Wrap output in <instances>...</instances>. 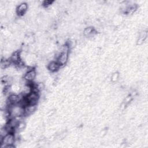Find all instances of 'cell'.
Instances as JSON below:
<instances>
[{
  "instance_id": "10",
  "label": "cell",
  "mask_w": 148,
  "mask_h": 148,
  "mask_svg": "<svg viewBox=\"0 0 148 148\" xmlns=\"http://www.w3.org/2000/svg\"><path fill=\"white\" fill-rule=\"evenodd\" d=\"M25 126H26L25 123L23 120H21V121H19V123H18V124H17V125L16 128L15 132H18L23 131L25 129Z\"/></svg>"
},
{
  "instance_id": "2",
  "label": "cell",
  "mask_w": 148,
  "mask_h": 148,
  "mask_svg": "<svg viewBox=\"0 0 148 148\" xmlns=\"http://www.w3.org/2000/svg\"><path fill=\"white\" fill-rule=\"evenodd\" d=\"M36 70L32 68L29 67V69L27 72H26L23 76V79L27 83H32L34 82L35 79H36V77L37 76Z\"/></svg>"
},
{
  "instance_id": "7",
  "label": "cell",
  "mask_w": 148,
  "mask_h": 148,
  "mask_svg": "<svg viewBox=\"0 0 148 148\" xmlns=\"http://www.w3.org/2000/svg\"><path fill=\"white\" fill-rule=\"evenodd\" d=\"M36 109V105H28L24 108V116H28L32 114Z\"/></svg>"
},
{
  "instance_id": "1",
  "label": "cell",
  "mask_w": 148,
  "mask_h": 148,
  "mask_svg": "<svg viewBox=\"0 0 148 148\" xmlns=\"http://www.w3.org/2000/svg\"><path fill=\"white\" fill-rule=\"evenodd\" d=\"M0 143L1 148H13L16 138L14 133H9L3 137H0Z\"/></svg>"
},
{
  "instance_id": "5",
  "label": "cell",
  "mask_w": 148,
  "mask_h": 148,
  "mask_svg": "<svg viewBox=\"0 0 148 148\" xmlns=\"http://www.w3.org/2000/svg\"><path fill=\"white\" fill-rule=\"evenodd\" d=\"M61 66L60 65V64L56 60H52L50 61L47 64V69L48 70L51 72H56L58 69H60V67Z\"/></svg>"
},
{
  "instance_id": "9",
  "label": "cell",
  "mask_w": 148,
  "mask_h": 148,
  "mask_svg": "<svg viewBox=\"0 0 148 148\" xmlns=\"http://www.w3.org/2000/svg\"><path fill=\"white\" fill-rule=\"evenodd\" d=\"M147 36V32L146 31H142L138 36V40H137V43L138 45H141L142 44L145 40L146 39Z\"/></svg>"
},
{
  "instance_id": "6",
  "label": "cell",
  "mask_w": 148,
  "mask_h": 148,
  "mask_svg": "<svg viewBox=\"0 0 148 148\" xmlns=\"http://www.w3.org/2000/svg\"><path fill=\"white\" fill-rule=\"evenodd\" d=\"M96 34V31L94 28L91 26L87 27L85 28L83 30V35L87 38H91L94 36Z\"/></svg>"
},
{
  "instance_id": "11",
  "label": "cell",
  "mask_w": 148,
  "mask_h": 148,
  "mask_svg": "<svg viewBox=\"0 0 148 148\" xmlns=\"http://www.w3.org/2000/svg\"><path fill=\"white\" fill-rule=\"evenodd\" d=\"M119 79V73L117 72H115L113 73L110 77V80L112 82L115 83L117 82Z\"/></svg>"
},
{
  "instance_id": "12",
  "label": "cell",
  "mask_w": 148,
  "mask_h": 148,
  "mask_svg": "<svg viewBox=\"0 0 148 148\" xmlns=\"http://www.w3.org/2000/svg\"><path fill=\"white\" fill-rule=\"evenodd\" d=\"M54 1H48V0H46V1H43L42 2V5L45 7V8H47L49 6H50L51 5H52Z\"/></svg>"
},
{
  "instance_id": "8",
  "label": "cell",
  "mask_w": 148,
  "mask_h": 148,
  "mask_svg": "<svg viewBox=\"0 0 148 148\" xmlns=\"http://www.w3.org/2000/svg\"><path fill=\"white\" fill-rule=\"evenodd\" d=\"M12 62L9 58H2L1 61V68L2 69H6L9 68L12 65Z\"/></svg>"
},
{
  "instance_id": "3",
  "label": "cell",
  "mask_w": 148,
  "mask_h": 148,
  "mask_svg": "<svg viewBox=\"0 0 148 148\" xmlns=\"http://www.w3.org/2000/svg\"><path fill=\"white\" fill-rule=\"evenodd\" d=\"M29 105H36L39 99V93L32 91L28 95L25 97Z\"/></svg>"
},
{
  "instance_id": "4",
  "label": "cell",
  "mask_w": 148,
  "mask_h": 148,
  "mask_svg": "<svg viewBox=\"0 0 148 148\" xmlns=\"http://www.w3.org/2000/svg\"><path fill=\"white\" fill-rule=\"evenodd\" d=\"M28 9V5L26 2H21L19 3L16 9V13L18 16H23Z\"/></svg>"
}]
</instances>
